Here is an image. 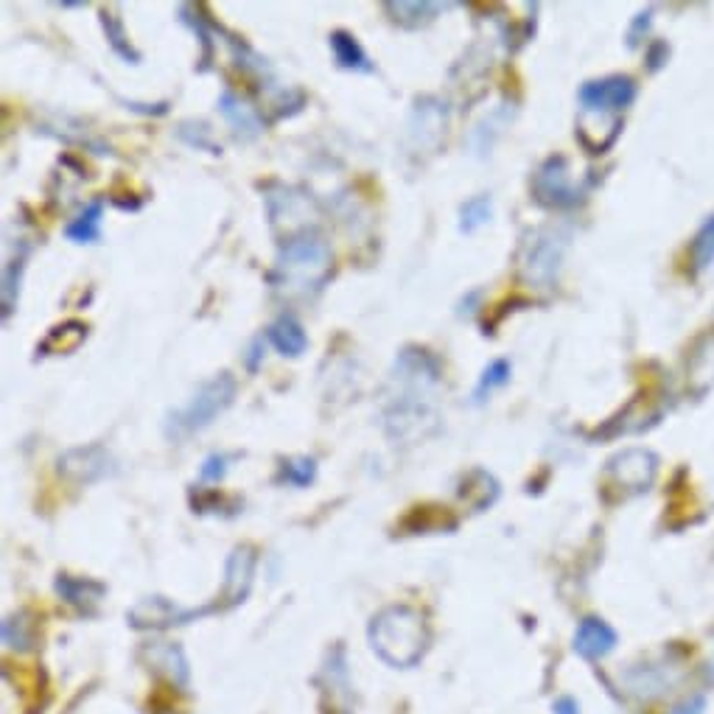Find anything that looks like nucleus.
I'll list each match as a JSON object with an SVG mask.
<instances>
[{
	"mask_svg": "<svg viewBox=\"0 0 714 714\" xmlns=\"http://www.w3.org/2000/svg\"><path fill=\"white\" fill-rule=\"evenodd\" d=\"M440 382L443 367L426 348H400L389 370L382 400V426L389 443L415 446L440 429Z\"/></svg>",
	"mask_w": 714,
	"mask_h": 714,
	"instance_id": "obj_1",
	"label": "nucleus"
},
{
	"mask_svg": "<svg viewBox=\"0 0 714 714\" xmlns=\"http://www.w3.org/2000/svg\"><path fill=\"white\" fill-rule=\"evenodd\" d=\"M367 641L384 664L413 670L429 653V619L409 605H389L370 619Z\"/></svg>",
	"mask_w": 714,
	"mask_h": 714,
	"instance_id": "obj_2",
	"label": "nucleus"
},
{
	"mask_svg": "<svg viewBox=\"0 0 714 714\" xmlns=\"http://www.w3.org/2000/svg\"><path fill=\"white\" fill-rule=\"evenodd\" d=\"M331 246L317 230H297L284 244L277 246V259L272 266V284L286 295L308 297L320 292L331 275Z\"/></svg>",
	"mask_w": 714,
	"mask_h": 714,
	"instance_id": "obj_3",
	"label": "nucleus"
},
{
	"mask_svg": "<svg viewBox=\"0 0 714 714\" xmlns=\"http://www.w3.org/2000/svg\"><path fill=\"white\" fill-rule=\"evenodd\" d=\"M235 389H239V384H235V376H230L228 370H222V373H216L205 384H199L197 393L185 400L183 407L172 409L166 415V424H163L166 438L172 443H185L188 438L208 429L219 415H224L233 407Z\"/></svg>",
	"mask_w": 714,
	"mask_h": 714,
	"instance_id": "obj_4",
	"label": "nucleus"
},
{
	"mask_svg": "<svg viewBox=\"0 0 714 714\" xmlns=\"http://www.w3.org/2000/svg\"><path fill=\"white\" fill-rule=\"evenodd\" d=\"M222 614L219 611V603H205L199 608H183L174 600L166 597H146L138 605H132L130 614H127V623L135 630H168V628H183V625H191L202 616Z\"/></svg>",
	"mask_w": 714,
	"mask_h": 714,
	"instance_id": "obj_5",
	"label": "nucleus"
},
{
	"mask_svg": "<svg viewBox=\"0 0 714 714\" xmlns=\"http://www.w3.org/2000/svg\"><path fill=\"white\" fill-rule=\"evenodd\" d=\"M449 130V105L435 96L415 99L407 121V149L413 154H435Z\"/></svg>",
	"mask_w": 714,
	"mask_h": 714,
	"instance_id": "obj_6",
	"label": "nucleus"
},
{
	"mask_svg": "<svg viewBox=\"0 0 714 714\" xmlns=\"http://www.w3.org/2000/svg\"><path fill=\"white\" fill-rule=\"evenodd\" d=\"M317 684L322 686V714H353V684L348 670V653L342 645H333L320 667Z\"/></svg>",
	"mask_w": 714,
	"mask_h": 714,
	"instance_id": "obj_7",
	"label": "nucleus"
},
{
	"mask_svg": "<svg viewBox=\"0 0 714 714\" xmlns=\"http://www.w3.org/2000/svg\"><path fill=\"white\" fill-rule=\"evenodd\" d=\"M563 250H567V241L554 233H532L530 239L524 241L521 250V275L532 284L549 286L561 270Z\"/></svg>",
	"mask_w": 714,
	"mask_h": 714,
	"instance_id": "obj_8",
	"label": "nucleus"
},
{
	"mask_svg": "<svg viewBox=\"0 0 714 714\" xmlns=\"http://www.w3.org/2000/svg\"><path fill=\"white\" fill-rule=\"evenodd\" d=\"M116 471V457L99 443L68 449L59 457V474L65 476V480L76 482V485H96V482L107 480V476H112Z\"/></svg>",
	"mask_w": 714,
	"mask_h": 714,
	"instance_id": "obj_9",
	"label": "nucleus"
},
{
	"mask_svg": "<svg viewBox=\"0 0 714 714\" xmlns=\"http://www.w3.org/2000/svg\"><path fill=\"white\" fill-rule=\"evenodd\" d=\"M255 567H259V554H255L253 547H246V543H241V547H235L233 552L228 554L222 592H219V597H216L222 614L224 611L239 608V605L250 597V592H253V580H255Z\"/></svg>",
	"mask_w": 714,
	"mask_h": 714,
	"instance_id": "obj_10",
	"label": "nucleus"
},
{
	"mask_svg": "<svg viewBox=\"0 0 714 714\" xmlns=\"http://www.w3.org/2000/svg\"><path fill=\"white\" fill-rule=\"evenodd\" d=\"M580 105H583V112H623L634 105L636 99V85L628 76H605V79L597 81H585L578 92Z\"/></svg>",
	"mask_w": 714,
	"mask_h": 714,
	"instance_id": "obj_11",
	"label": "nucleus"
},
{
	"mask_svg": "<svg viewBox=\"0 0 714 714\" xmlns=\"http://www.w3.org/2000/svg\"><path fill=\"white\" fill-rule=\"evenodd\" d=\"M532 194L547 208H572V205L580 202V191L569 179V168L563 157H549L538 168L536 179H532Z\"/></svg>",
	"mask_w": 714,
	"mask_h": 714,
	"instance_id": "obj_12",
	"label": "nucleus"
},
{
	"mask_svg": "<svg viewBox=\"0 0 714 714\" xmlns=\"http://www.w3.org/2000/svg\"><path fill=\"white\" fill-rule=\"evenodd\" d=\"M56 597L65 605L76 608L79 614L92 616L99 614V605L107 597V585L92 578H76V574H56L54 580Z\"/></svg>",
	"mask_w": 714,
	"mask_h": 714,
	"instance_id": "obj_13",
	"label": "nucleus"
},
{
	"mask_svg": "<svg viewBox=\"0 0 714 714\" xmlns=\"http://www.w3.org/2000/svg\"><path fill=\"white\" fill-rule=\"evenodd\" d=\"M616 641H619V636H616V630L611 628L605 619H600V616H585L583 623L578 625V630H574L572 647L580 659L603 661L605 656L614 653Z\"/></svg>",
	"mask_w": 714,
	"mask_h": 714,
	"instance_id": "obj_14",
	"label": "nucleus"
},
{
	"mask_svg": "<svg viewBox=\"0 0 714 714\" xmlns=\"http://www.w3.org/2000/svg\"><path fill=\"white\" fill-rule=\"evenodd\" d=\"M143 659L157 675L166 678L168 684L179 686V690L191 684V667H188L183 647L174 645V641H152V645L143 647Z\"/></svg>",
	"mask_w": 714,
	"mask_h": 714,
	"instance_id": "obj_15",
	"label": "nucleus"
},
{
	"mask_svg": "<svg viewBox=\"0 0 714 714\" xmlns=\"http://www.w3.org/2000/svg\"><path fill=\"white\" fill-rule=\"evenodd\" d=\"M219 112L239 141H255L264 132V116L235 90H224L219 96Z\"/></svg>",
	"mask_w": 714,
	"mask_h": 714,
	"instance_id": "obj_16",
	"label": "nucleus"
},
{
	"mask_svg": "<svg viewBox=\"0 0 714 714\" xmlns=\"http://www.w3.org/2000/svg\"><path fill=\"white\" fill-rule=\"evenodd\" d=\"M611 476L623 487H630V491H645L650 482H653L656 474V457L650 451H625V454L614 457L608 465Z\"/></svg>",
	"mask_w": 714,
	"mask_h": 714,
	"instance_id": "obj_17",
	"label": "nucleus"
},
{
	"mask_svg": "<svg viewBox=\"0 0 714 714\" xmlns=\"http://www.w3.org/2000/svg\"><path fill=\"white\" fill-rule=\"evenodd\" d=\"M443 9V3H435V0H389V3H384V12L389 14V20L407 31L431 25Z\"/></svg>",
	"mask_w": 714,
	"mask_h": 714,
	"instance_id": "obj_18",
	"label": "nucleus"
},
{
	"mask_svg": "<svg viewBox=\"0 0 714 714\" xmlns=\"http://www.w3.org/2000/svg\"><path fill=\"white\" fill-rule=\"evenodd\" d=\"M29 253L31 246L20 239L18 244H12V253H9L7 264H3V289H0V300H3V320H9V317L14 315V308H18Z\"/></svg>",
	"mask_w": 714,
	"mask_h": 714,
	"instance_id": "obj_19",
	"label": "nucleus"
},
{
	"mask_svg": "<svg viewBox=\"0 0 714 714\" xmlns=\"http://www.w3.org/2000/svg\"><path fill=\"white\" fill-rule=\"evenodd\" d=\"M328 45H331V54H333V62H337V68L351 70V74H373V70H376V65L370 62V56L364 54L362 43L353 37L351 31H345V29L331 31Z\"/></svg>",
	"mask_w": 714,
	"mask_h": 714,
	"instance_id": "obj_20",
	"label": "nucleus"
},
{
	"mask_svg": "<svg viewBox=\"0 0 714 714\" xmlns=\"http://www.w3.org/2000/svg\"><path fill=\"white\" fill-rule=\"evenodd\" d=\"M266 339H270V345L275 348L281 356L297 359L306 353L308 348V337L306 328L300 326L295 315H281L270 328H266Z\"/></svg>",
	"mask_w": 714,
	"mask_h": 714,
	"instance_id": "obj_21",
	"label": "nucleus"
},
{
	"mask_svg": "<svg viewBox=\"0 0 714 714\" xmlns=\"http://www.w3.org/2000/svg\"><path fill=\"white\" fill-rule=\"evenodd\" d=\"M457 496H460V499L465 502V505H469L474 513H482V510H487L493 502L499 499V482L493 480L487 471L474 469L460 480Z\"/></svg>",
	"mask_w": 714,
	"mask_h": 714,
	"instance_id": "obj_22",
	"label": "nucleus"
},
{
	"mask_svg": "<svg viewBox=\"0 0 714 714\" xmlns=\"http://www.w3.org/2000/svg\"><path fill=\"white\" fill-rule=\"evenodd\" d=\"M87 339V326L79 320H68L62 322V326H54L45 339L40 342L37 353L40 356H68V353L79 351L85 345Z\"/></svg>",
	"mask_w": 714,
	"mask_h": 714,
	"instance_id": "obj_23",
	"label": "nucleus"
},
{
	"mask_svg": "<svg viewBox=\"0 0 714 714\" xmlns=\"http://www.w3.org/2000/svg\"><path fill=\"white\" fill-rule=\"evenodd\" d=\"M101 219H105V199H90L65 224V239L74 241V244H96L101 239Z\"/></svg>",
	"mask_w": 714,
	"mask_h": 714,
	"instance_id": "obj_24",
	"label": "nucleus"
},
{
	"mask_svg": "<svg viewBox=\"0 0 714 714\" xmlns=\"http://www.w3.org/2000/svg\"><path fill=\"white\" fill-rule=\"evenodd\" d=\"M205 9L202 7H194V3H183V7L177 9V14H179V20H183L185 25H188V29L194 31V34H197L199 37V43H202V56H199V70H210V65H213V48H216V43H213V34H216V29H213V20H208L205 18Z\"/></svg>",
	"mask_w": 714,
	"mask_h": 714,
	"instance_id": "obj_25",
	"label": "nucleus"
},
{
	"mask_svg": "<svg viewBox=\"0 0 714 714\" xmlns=\"http://www.w3.org/2000/svg\"><path fill=\"white\" fill-rule=\"evenodd\" d=\"M101 29H105V37H107V45L112 48V54L121 56L123 62H130V65H141V51L132 45L130 34H127V25H123L121 14L116 12V9H101Z\"/></svg>",
	"mask_w": 714,
	"mask_h": 714,
	"instance_id": "obj_26",
	"label": "nucleus"
},
{
	"mask_svg": "<svg viewBox=\"0 0 714 714\" xmlns=\"http://www.w3.org/2000/svg\"><path fill=\"white\" fill-rule=\"evenodd\" d=\"M34 641H37V623L31 619L29 611H18V614H9L3 619V645L9 650L29 653V650H34Z\"/></svg>",
	"mask_w": 714,
	"mask_h": 714,
	"instance_id": "obj_27",
	"label": "nucleus"
},
{
	"mask_svg": "<svg viewBox=\"0 0 714 714\" xmlns=\"http://www.w3.org/2000/svg\"><path fill=\"white\" fill-rule=\"evenodd\" d=\"M317 480V460L315 457H289L281 460L277 465V485H292V487H308L315 485Z\"/></svg>",
	"mask_w": 714,
	"mask_h": 714,
	"instance_id": "obj_28",
	"label": "nucleus"
},
{
	"mask_svg": "<svg viewBox=\"0 0 714 714\" xmlns=\"http://www.w3.org/2000/svg\"><path fill=\"white\" fill-rule=\"evenodd\" d=\"M510 376H513V364L507 362V359H493V362L482 370L480 382H476L474 387V395H471L474 404H485V400L491 398V393H496V389H502L507 382H510Z\"/></svg>",
	"mask_w": 714,
	"mask_h": 714,
	"instance_id": "obj_29",
	"label": "nucleus"
},
{
	"mask_svg": "<svg viewBox=\"0 0 714 714\" xmlns=\"http://www.w3.org/2000/svg\"><path fill=\"white\" fill-rule=\"evenodd\" d=\"M493 216V199L487 194L471 197L469 202L460 205V233H476L480 228H485Z\"/></svg>",
	"mask_w": 714,
	"mask_h": 714,
	"instance_id": "obj_30",
	"label": "nucleus"
},
{
	"mask_svg": "<svg viewBox=\"0 0 714 714\" xmlns=\"http://www.w3.org/2000/svg\"><path fill=\"white\" fill-rule=\"evenodd\" d=\"M177 135H179V141H185L191 149H202V152H210V154H222V146H216L213 138H210L208 123L185 121V123H179Z\"/></svg>",
	"mask_w": 714,
	"mask_h": 714,
	"instance_id": "obj_31",
	"label": "nucleus"
},
{
	"mask_svg": "<svg viewBox=\"0 0 714 714\" xmlns=\"http://www.w3.org/2000/svg\"><path fill=\"white\" fill-rule=\"evenodd\" d=\"M692 261H695V270H706L714 261V216L692 241Z\"/></svg>",
	"mask_w": 714,
	"mask_h": 714,
	"instance_id": "obj_32",
	"label": "nucleus"
},
{
	"mask_svg": "<svg viewBox=\"0 0 714 714\" xmlns=\"http://www.w3.org/2000/svg\"><path fill=\"white\" fill-rule=\"evenodd\" d=\"M239 454H224V451H213L205 457V462L199 465V482H222L230 471V462Z\"/></svg>",
	"mask_w": 714,
	"mask_h": 714,
	"instance_id": "obj_33",
	"label": "nucleus"
},
{
	"mask_svg": "<svg viewBox=\"0 0 714 714\" xmlns=\"http://www.w3.org/2000/svg\"><path fill=\"white\" fill-rule=\"evenodd\" d=\"M480 300H482V289H474V292H469V295L462 297L460 303H457V317H465V320H471V317L476 315V311H480Z\"/></svg>",
	"mask_w": 714,
	"mask_h": 714,
	"instance_id": "obj_34",
	"label": "nucleus"
},
{
	"mask_svg": "<svg viewBox=\"0 0 714 714\" xmlns=\"http://www.w3.org/2000/svg\"><path fill=\"white\" fill-rule=\"evenodd\" d=\"M667 714H706V697L690 695L686 701H681L675 708H672V712H667Z\"/></svg>",
	"mask_w": 714,
	"mask_h": 714,
	"instance_id": "obj_35",
	"label": "nucleus"
},
{
	"mask_svg": "<svg viewBox=\"0 0 714 714\" xmlns=\"http://www.w3.org/2000/svg\"><path fill=\"white\" fill-rule=\"evenodd\" d=\"M552 714H580V703L574 697L563 695L552 703Z\"/></svg>",
	"mask_w": 714,
	"mask_h": 714,
	"instance_id": "obj_36",
	"label": "nucleus"
},
{
	"mask_svg": "<svg viewBox=\"0 0 714 714\" xmlns=\"http://www.w3.org/2000/svg\"><path fill=\"white\" fill-rule=\"evenodd\" d=\"M647 25H650V14H639L634 23V29L628 31V45H639V34L641 31H647Z\"/></svg>",
	"mask_w": 714,
	"mask_h": 714,
	"instance_id": "obj_37",
	"label": "nucleus"
},
{
	"mask_svg": "<svg viewBox=\"0 0 714 714\" xmlns=\"http://www.w3.org/2000/svg\"><path fill=\"white\" fill-rule=\"evenodd\" d=\"M261 348H264V339H255L253 345H250V356H246V367L253 370H259V359L264 356V353H261Z\"/></svg>",
	"mask_w": 714,
	"mask_h": 714,
	"instance_id": "obj_38",
	"label": "nucleus"
},
{
	"mask_svg": "<svg viewBox=\"0 0 714 714\" xmlns=\"http://www.w3.org/2000/svg\"><path fill=\"white\" fill-rule=\"evenodd\" d=\"M712 681H714V670H712Z\"/></svg>",
	"mask_w": 714,
	"mask_h": 714,
	"instance_id": "obj_39",
	"label": "nucleus"
}]
</instances>
